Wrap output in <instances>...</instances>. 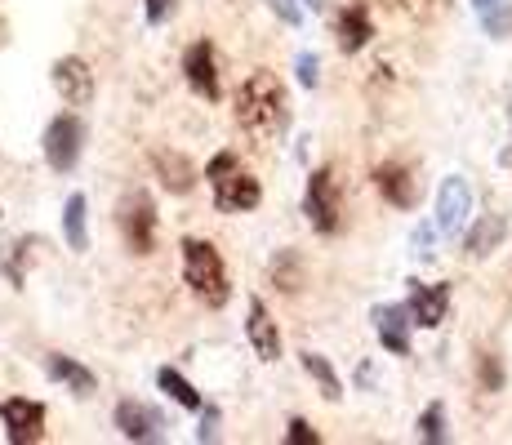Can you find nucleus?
Returning <instances> with one entry per match:
<instances>
[{
	"label": "nucleus",
	"mask_w": 512,
	"mask_h": 445,
	"mask_svg": "<svg viewBox=\"0 0 512 445\" xmlns=\"http://www.w3.org/2000/svg\"><path fill=\"white\" fill-rule=\"evenodd\" d=\"M504 232H508L504 214H486L477 227H468V232H464V250L472 254V259H486V254L504 241Z\"/></svg>",
	"instance_id": "nucleus-20"
},
{
	"label": "nucleus",
	"mask_w": 512,
	"mask_h": 445,
	"mask_svg": "<svg viewBox=\"0 0 512 445\" xmlns=\"http://www.w3.org/2000/svg\"><path fill=\"white\" fill-rule=\"evenodd\" d=\"M410 316H415L419 330H437L450 312V285L437 281V285H423V281H410V299H406Z\"/></svg>",
	"instance_id": "nucleus-10"
},
{
	"label": "nucleus",
	"mask_w": 512,
	"mask_h": 445,
	"mask_svg": "<svg viewBox=\"0 0 512 445\" xmlns=\"http://www.w3.org/2000/svg\"><path fill=\"white\" fill-rule=\"evenodd\" d=\"M388 9H397V14L410 18V23H423V18L437 14V0H388Z\"/></svg>",
	"instance_id": "nucleus-27"
},
{
	"label": "nucleus",
	"mask_w": 512,
	"mask_h": 445,
	"mask_svg": "<svg viewBox=\"0 0 512 445\" xmlns=\"http://www.w3.org/2000/svg\"><path fill=\"white\" fill-rule=\"evenodd\" d=\"M432 250V227H419L415 232V254H428Z\"/></svg>",
	"instance_id": "nucleus-33"
},
{
	"label": "nucleus",
	"mask_w": 512,
	"mask_h": 445,
	"mask_svg": "<svg viewBox=\"0 0 512 445\" xmlns=\"http://www.w3.org/2000/svg\"><path fill=\"white\" fill-rule=\"evenodd\" d=\"M152 170H156V178H161V187H170L174 196H187L196 187V165L187 161L183 152H152Z\"/></svg>",
	"instance_id": "nucleus-17"
},
{
	"label": "nucleus",
	"mask_w": 512,
	"mask_h": 445,
	"mask_svg": "<svg viewBox=\"0 0 512 445\" xmlns=\"http://www.w3.org/2000/svg\"><path fill=\"white\" fill-rule=\"evenodd\" d=\"M205 183H210V192H214V210H223V214H250V210H259V201H263L259 178L245 170L236 152L214 156V161L205 165Z\"/></svg>",
	"instance_id": "nucleus-2"
},
{
	"label": "nucleus",
	"mask_w": 512,
	"mask_h": 445,
	"mask_svg": "<svg viewBox=\"0 0 512 445\" xmlns=\"http://www.w3.org/2000/svg\"><path fill=\"white\" fill-rule=\"evenodd\" d=\"M303 214H308V223L317 227V232L334 236L343 223V187L339 178H334V170H312L308 174V192H303Z\"/></svg>",
	"instance_id": "nucleus-4"
},
{
	"label": "nucleus",
	"mask_w": 512,
	"mask_h": 445,
	"mask_svg": "<svg viewBox=\"0 0 512 445\" xmlns=\"http://www.w3.org/2000/svg\"><path fill=\"white\" fill-rule=\"evenodd\" d=\"M236 125L254 138V143H272L290 130V98L285 85L272 72H250V81L236 94Z\"/></svg>",
	"instance_id": "nucleus-1"
},
{
	"label": "nucleus",
	"mask_w": 512,
	"mask_h": 445,
	"mask_svg": "<svg viewBox=\"0 0 512 445\" xmlns=\"http://www.w3.org/2000/svg\"><path fill=\"white\" fill-rule=\"evenodd\" d=\"M294 72H299V85H308V89L321 81V63H317L312 54H299V58H294Z\"/></svg>",
	"instance_id": "nucleus-29"
},
{
	"label": "nucleus",
	"mask_w": 512,
	"mask_h": 445,
	"mask_svg": "<svg viewBox=\"0 0 512 445\" xmlns=\"http://www.w3.org/2000/svg\"><path fill=\"white\" fill-rule=\"evenodd\" d=\"M156 388H161V392H165V397H170L174 405H183V410H196V414L205 410V397L192 388V383L183 379L179 370H170V365H161V370H156Z\"/></svg>",
	"instance_id": "nucleus-21"
},
{
	"label": "nucleus",
	"mask_w": 512,
	"mask_h": 445,
	"mask_svg": "<svg viewBox=\"0 0 512 445\" xmlns=\"http://www.w3.org/2000/svg\"><path fill=\"white\" fill-rule=\"evenodd\" d=\"M143 14H147V27H161V23H170V14H174V0H147V5H143Z\"/></svg>",
	"instance_id": "nucleus-31"
},
{
	"label": "nucleus",
	"mask_w": 512,
	"mask_h": 445,
	"mask_svg": "<svg viewBox=\"0 0 512 445\" xmlns=\"http://www.w3.org/2000/svg\"><path fill=\"white\" fill-rule=\"evenodd\" d=\"M183 281L192 290V299H201L205 308H223L232 299V285H228V267H223L219 250L201 236H187L183 241Z\"/></svg>",
	"instance_id": "nucleus-3"
},
{
	"label": "nucleus",
	"mask_w": 512,
	"mask_h": 445,
	"mask_svg": "<svg viewBox=\"0 0 512 445\" xmlns=\"http://www.w3.org/2000/svg\"><path fill=\"white\" fill-rule=\"evenodd\" d=\"M334 36H339V49H343V54H361V49L374 41V18H370V5H366V0H352V5L343 9L339 23H334Z\"/></svg>",
	"instance_id": "nucleus-15"
},
{
	"label": "nucleus",
	"mask_w": 512,
	"mask_h": 445,
	"mask_svg": "<svg viewBox=\"0 0 512 445\" xmlns=\"http://www.w3.org/2000/svg\"><path fill=\"white\" fill-rule=\"evenodd\" d=\"M374 187H379V196L388 205H397V210H415V201H419V178L401 161L379 165V170H374Z\"/></svg>",
	"instance_id": "nucleus-11"
},
{
	"label": "nucleus",
	"mask_w": 512,
	"mask_h": 445,
	"mask_svg": "<svg viewBox=\"0 0 512 445\" xmlns=\"http://www.w3.org/2000/svg\"><path fill=\"white\" fill-rule=\"evenodd\" d=\"M54 89L63 94V103L90 107L94 103V72L85 58H58L54 63Z\"/></svg>",
	"instance_id": "nucleus-12"
},
{
	"label": "nucleus",
	"mask_w": 512,
	"mask_h": 445,
	"mask_svg": "<svg viewBox=\"0 0 512 445\" xmlns=\"http://www.w3.org/2000/svg\"><path fill=\"white\" fill-rule=\"evenodd\" d=\"M410 325H415V316H410V308H401V303L374 308V330H379V343L392 356H410Z\"/></svg>",
	"instance_id": "nucleus-16"
},
{
	"label": "nucleus",
	"mask_w": 512,
	"mask_h": 445,
	"mask_svg": "<svg viewBox=\"0 0 512 445\" xmlns=\"http://www.w3.org/2000/svg\"><path fill=\"white\" fill-rule=\"evenodd\" d=\"M308 5H312V9H321V0H308Z\"/></svg>",
	"instance_id": "nucleus-35"
},
{
	"label": "nucleus",
	"mask_w": 512,
	"mask_h": 445,
	"mask_svg": "<svg viewBox=\"0 0 512 445\" xmlns=\"http://www.w3.org/2000/svg\"><path fill=\"white\" fill-rule=\"evenodd\" d=\"M116 227H121L125 245L134 254H152L156 250V205L147 192H130L116 205Z\"/></svg>",
	"instance_id": "nucleus-6"
},
{
	"label": "nucleus",
	"mask_w": 512,
	"mask_h": 445,
	"mask_svg": "<svg viewBox=\"0 0 512 445\" xmlns=\"http://www.w3.org/2000/svg\"><path fill=\"white\" fill-rule=\"evenodd\" d=\"M41 152H45V165L54 174H72L76 161H81L85 152V121L81 116H54V121L45 125V138H41Z\"/></svg>",
	"instance_id": "nucleus-5"
},
{
	"label": "nucleus",
	"mask_w": 512,
	"mask_h": 445,
	"mask_svg": "<svg viewBox=\"0 0 512 445\" xmlns=\"http://www.w3.org/2000/svg\"><path fill=\"white\" fill-rule=\"evenodd\" d=\"M183 81L192 85V94H201L205 103H214V98L223 94V85H219V54H214L210 41H192L183 49Z\"/></svg>",
	"instance_id": "nucleus-8"
},
{
	"label": "nucleus",
	"mask_w": 512,
	"mask_h": 445,
	"mask_svg": "<svg viewBox=\"0 0 512 445\" xmlns=\"http://www.w3.org/2000/svg\"><path fill=\"white\" fill-rule=\"evenodd\" d=\"M161 428L165 419L143 401H121L116 405V432L125 441H161Z\"/></svg>",
	"instance_id": "nucleus-14"
},
{
	"label": "nucleus",
	"mask_w": 512,
	"mask_h": 445,
	"mask_svg": "<svg viewBox=\"0 0 512 445\" xmlns=\"http://www.w3.org/2000/svg\"><path fill=\"white\" fill-rule=\"evenodd\" d=\"M468 223H472V187L459 174H450L437 192V232L464 236Z\"/></svg>",
	"instance_id": "nucleus-9"
},
{
	"label": "nucleus",
	"mask_w": 512,
	"mask_h": 445,
	"mask_svg": "<svg viewBox=\"0 0 512 445\" xmlns=\"http://www.w3.org/2000/svg\"><path fill=\"white\" fill-rule=\"evenodd\" d=\"M214 437H219V410L205 405V419H201V428H196V441H214Z\"/></svg>",
	"instance_id": "nucleus-32"
},
{
	"label": "nucleus",
	"mask_w": 512,
	"mask_h": 445,
	"mask_svg": "<svg viewBox=\"0 0 512 445\" xmlns=\"http://www.w3.org/2000/svg\"><path fill=\"white\" fill-rule=\"evenodd\" d=\"M268 5H272V14H277L285 27H299V23H303V9H299V0H268Z\"/></svg>",
	"instance_id": "nucleus-30"
},
{
	"label": "nucleus",
	"mask_w": 512,
	"mask_h": 445,
	"mask_svg": "<svg viewBox=\"0 0 512 445\" xmlns=\"http://www.w3.org/2000/svg\"><path fill=\"white\" fill-rule=\"evenodd\" d=\"M477 379H481V388H486V392H499V388H504V365H499L495 352H481V356H477Z\"/></svg>",
	"instance_id": "nucleus-26"
},
{
	"label": "nucleus",
	"mask_w": 512,
	"mask_h": 445,
	"mask_svg": "<svg viewBox=\"0 0 512 445\" xmlns=\"http://www.w3.org/2000/svg\"><path fill=\"white\" fill-rule=\"evenodd\" d=\"M419 437L432 441V445L446 441V405H441V401H432L428 410L419 414Z\"/></svg>",
	"instance_id": "nucleus-25"
},
{
	"label": "nucleus",
	"mask_w": 512,
	"mask_h": 445,
	"mask_svg": "<svg viewBox=\"0 0 512 445\" xmlns=\"http://www.w3.org/2000/svg\"><path fill=\"white\" fill-rule=\"evenodd\" d=\"M472 9H477L486 36H495V41L512 36V0H472Z\"/></svg>",
	"instance_id": "nucleus-22"
},
{
	"label": "nucleus",
	"mask_w": 512,
	"mask_h": 445,
	"mask_svg": "<svg viewBox=\"0 0 512 445\" xmlns=\"http://www.w3.org/2000/svg\"><path fill=\"white\" fill-rule=\"evenodd\" d=\"M0 428H5V437L14 445H36L45 437V405L27 397L0 401Z\"/></svg>",
	"instance_id": "nucleus-7"
},
{
	"label": "nucleus",
	"mask_w": 512,
	"mask_h": 445,
	"mask_svg": "<svg viewBox=\"0 0 512 445\" xmlns=\"http://www.w3.org/2000/svg\"><path fill=\"white\" fill-rule=\"evenodd\" d=\"M245 339L259 361H277L281 356V330L272 321V312L263 308V299H250V312H245Z\"/></svg>",
	"instance_id": "nucleus-13"
},
{
	"label": "nucleus",
	"mask_w": 512,
	"mask_h": 445,
	"mask_svg": "<svg viewBox=\"0 0 512 445\" xmlns=\"http://www.w3.org/2000/svg\"><path fill=\"white\" fill-rule=\"evenodd\" d=\"M63 236H67V250L76 254L90 250V201L81 192H72L63 205Z\"/></svg>",
	"instance_id": "nucleus-19"
},
{
	"label": "nucleus",
	"mask_w": 512,
	"mask_h": 445,
	"mask_svg": "<svg viewBox=\"0 0 512 445\" xmlns=\"http://www.w3.org/2000/svg\"><path fill=\"white\" fill-rule=\"evenodd\" d=\"M272 285H281L285 294H294V290H303V259L294 250H285L272 259Z\"/></svg>",
	"instance_id": "nucleus-24"
},
{
	"label": "nucleus",
	"mask_w": 512,
	"mask_h": 445,
	"mask_svg": "<svg viewBox=\"0 0 512 445\" xmlns=\"http://www.w3.org/2000/svg\"><path fill=\"white\" fill-rule=\"evenodd\" d=\"M504 165H512V147H508V152H504Z\"/></svg>",
	"instance_id": "nucleus-34"
},
{
	"label": "nucleus",
	"mask_w": 512,
	"mask_h": 445,
	"mask_svg": "<svg viewBox=\"0 0 512 445\" xmlns=\"http://www.w3.org/2000/svg\"><path fill=\"white\" fill-rule=\"evenodd\" d=\"M317 428L308 419H290V432H285V445H317Z\"/></svg>",
	"instance_id": "nucleus-28"
},
{
	"label": "nucleus",
	"mask_w": 512,
	"mask_h": 445,
	"mask_svg": "<svg viewBox=\"0 0 512 445\" xmlns=\"http://www.w3.org/2000/svg\"><path fill=\"white\" fill-rule=\"evenodd\" d=\"M303 370H308V379L317 383L321 397H326V401H343V383H339V374H334V365H330L321 352H303Z\"/></svg>",
	"instance_id": "nucleus-23"
},
{
	"label": "nucleus",
	"mask_w": 512,
	"mask_h": 445,
	"mask_svg": "<svg viewBox=\"0 0 512 445\" xmlns=\"http://www.w3.org/2000/svg\"><path fill=\"white\" fill-rule=\"evenodd\" d=\"M45 374H49L54 383H63L67 392H76V397H90V392L98 388V379H94L90 370H85L81 361H72V356H58V352L45 356Z\"/></svg>",
	"instance_id": "nucleus-18"
}]
</instances>
